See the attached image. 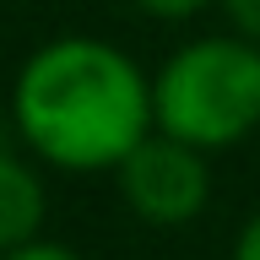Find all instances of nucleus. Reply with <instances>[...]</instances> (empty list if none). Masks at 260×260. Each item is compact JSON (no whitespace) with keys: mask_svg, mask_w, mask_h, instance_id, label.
<instances>
[{"mask_svg":"<svg viewBox=\"0 0 260 260\" xmlns=\"http://www.w3.org/2000/svg\"><path fill=\"white\" fill-rule=\"evenodd\" d=\"M16 136L54 168L103 174L157 130L152 81L103 38H54L32 49L11 87Z\"/></svg>","mask_w":260,"mask_h":260,"instance_id":"obj_1","label":"nucleus"},{"mask_svg":"<svg viewBox=\"0 0 260 260\" xmlns=\"http://www.w3.org/2000/svg\"><path fill=\"white\" fill-rule=\"evenodd\" d=\"M157 130L201 152L239 146L260 125V44L255 38H195L152 76Z\"/></svg>","mask_w":260,"mask_h":260,"instance_id":"obj_2","label":"nucleus"},{"mask_svg":"<svg viewBox=\"0 0 260 260\" xmlns=\"http://www.w3.org/2000/svg\"><path fill=\"white\" fill-rule=\"evenodd\" d=\"M114 174H119V195L130 201V211L152 228L195 222L206 211V195H211L206 152L179 141V136H168V130H152Z\"/></svg>","mask_w":260,"mask_h":260,"instance_id":"obj_3","label":"nucleus"},{"mask_svg":"<svg viewBox=\"0 0 260 260\" xmlns=\"http://www.w3.org/2000/svg\"><path fill=\"white\" fill-rule=\"evenodd\" d=\"M38 222H44V179L22 157L0 152V255L38 239Z\"/></svg>","mask_w":260,"mask_h":260,"instance_id":"obj_4","label":"nucleus"},{"mask_svg":"<svg viewBox=\"0 0 260 260\" xmlns=\"http://www.w3.org/2000/svg\"><path fill=\"white\" fill-rule=\"evenodd\" d=\"M0 260H81L71 244H54V239H27V244H16V249H6Z\"/></svg>","mask_w":260,"mask_h":260,"instance_id":"obj_5","label":"nucleus"},{"mask_svg":"<svg viewBox=\"0 0 260 260\" xmlns=\"http://www.w3.org/2000/svg\"><path fill=\"white\" fill-rule=\"evenodd\" d=\"M146 16H162V22H184V16H195L206 0H136Z\"/></svg>","mask_w":260,"mask_h":260,"instance_id":"obj_6","label":"nucleus"},{"mask_svg":"<svg viewBox=\"0 0 260 260\" xmlns=\"http://www.w3.org/2000/svg\"><path fill=\"white\" fill-rule=\"evenodd\" d=\"M222 6H228V16H233V27L260 44V0H222Z\"/></svg>","mask_w":260,"mask_h":260,"instance_id":"obj_7","label":"nucleus"},{"mask_svg":"<svg viewBox=\"0 0 260 260\" xmlns=\"http://www.w3.org/2000/svg\"><path fill=\"white\" fill-rule=\"evenodd\" d=\"M233 260H260V211L239 228V239H233Z\"/></svg>","mask_w":260,"mask_h":260,"instance_id":"obj_8","label":"nucleus"}]
</instances>
